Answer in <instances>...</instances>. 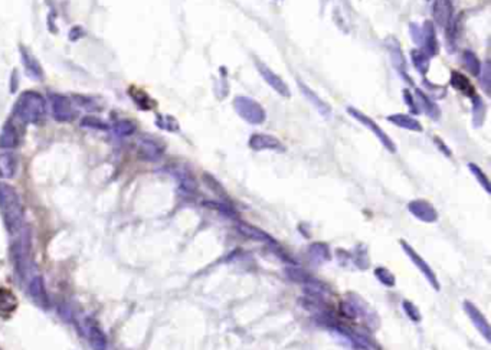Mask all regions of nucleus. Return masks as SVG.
<instances>
[{"mask_svg":"<svg viewBox=\"0 0 491 350\" xmlns=\"http://www.w3.org/2000/svg\"><path fill=\"white\" fill-rule=\"evenodd\" d=\"M72 98L75 100V104L85 108L86 111H101L103 110V105L98 104L94 97L72 96Z\"/></svg>","mask_w":491,"mask_h":350,"instance_id":"473e14b6","label":"nucleus"},{"mask_svg":"<svg viewBox=\"0 0 491 350\" xmlns=\"http://www.w3.org/2000/svg\"><path fill=\"white\" fill-rule=\"evenodd\" d=\"M401 244H402V246H404V249H405V252L408 255H409V258H411V261L421 270V271L425 274V277L429 280V282H431L432 285L435 287V290H440V284H438V280H437V277H435V274H434V271L431 270V267L428 265V264L425 263L423 261V258H421L419 255H418V252L415 251L414 248L412 246H409L408 244H406L405 241H401Z\"/></svg>","mask_w":491,"mask_h":350,"instance_id":"ddd939ff","label":"nucleus"},{"mask_svg":"<svg viewBox=\"0 0 491 350\" xmlns=\"http://www.w3.org/2000/svg\"><path fill=\"white\" fill-rule=\"evenodd\" d=\"M17 172V158L15 154L5 153L0 154V176L5 179H12Z\"/></svg>","mask_w":491,"mask_h":350,"instance_id":"4be33fe9","label":"nucleus"},{"mask_svg":"<svg viewBox=\"0 0 491 350\" xmlns=\"http://www.w3.org/2000/svg\"><path fill=\"white\" fill-rule=\"evenodd\" d=\"M485 113H487V107L483 98L480 96H473V120L475 127H480L484 123Z\"/></svg>","mask_w":491,"mask_h":350,"instance_id":"c85d7f7f","label":"nucleus"},{"mask_svg":"<svg viewBox=\"0 0 491 350\" xmlns=\"http://www.w3.org/2000/svg\"><path fill=\"white\" fill-rule=\"evenodd\" d=\"M27 291H29V296L34 300V303L36 306L41 307L43 310H48L49 308L51 301H49V296H48V291H46V287H45V282H43L42 277L35 275L34 278L29 281Z\"/></svg>","mask_w":491,"mask_h":350,"instance_id":"6e6552de","label":"nucleus"},{"mask_svg":"<svg viewBox=\"0 0 491 350\" xmlns=\"http://www.w3.org/2000/svg\"><path fill=\"white\" fill-rule=\"evenodd\" d=\"M79 124H81V127H85V129H94V130H101V132L110 130V125L97 115H85L81 118Z\"/></svg>","mask_w":491,"mask_h":350,"instance_id":"7c9ffc66","label":"nucleus"},{"mask_svg":"<svg viewBox=\"0 0 491 350\" xmlns=\"http://www.w3.org/2000/svg\"><path fill=\"white\" fill-rule=\"evenodd\" d=\"M347 111H349V114L353 117V118H356L357 121L360 124H363L366 129H369L378 139L380 140V143L386 147V149L389 150V151H392V153H395L396 151V147H395V144H393V141L390 140L389 139V136L386 134V133L383 132L382 129L379 127V124H376L373 120H372L371 117H367V115H364L363 113H360L359 110H356V108H353V107H349L347 108Z\"/></svg>","mask_w":491,"mask_h":350,"instance_id":"39448f33","label":"nucleus"},{"mask_svg":"<svg viewBox=\"0 0 491 350\" xmlns=\"http://www.w3.org/2000/svg\"><path fill=\"white\" fill-rule=\"evenodd\" d=\"M0 212L12 235H17L23 231V205L16 190L6 183H0Z\"/></svg>","mask_w":491,"mask_h":350,"instance_id":"f257e3e1","label":"nucleus"},{"mask_svg":"<svg viewBox=\"0 0 491 350\" xmlns=\"http://www.w3.org/2000/svg\"><path fill=\"white\" fill-rule=\"evenodd\" d=\"M136 130H137V127L131 120H120V121L114 124V133L117 136H120V137L131 136V134L136 133Z\"/></svg>","mask_w":491,"mask_h":350,"instance_id":"72a5a7b5","label":"nucleus"},{"mask_svg":"<svg viewBox=\"0 0 491 350\" xmlns=\"http://www.w3.org/2000/svg\"><path fill=\"white\" fill-rule=\"evenodd\" d=\"M432 18L437 25L447 27L452 20V5L449 0H434L432 3Z\"/></svg>","mask_w":491,"mask_h":350,"instance_id":"9b49d317","label":"nucleus"},{"mask_svg":"<svg viewBox=\"0 0 491 350\" xmlns=\"http://www.w3.org/2000/svg\"><path fill=\"white\" fill-rule=\"evenodd\" d=\"M236 228H238V231H239L241 234H243L245 237L251 238V239H255V241H258V242H264V244H269V245H275V241L269 237L268 234H265L264 231H261L259 228L248 225V224H245V222H239Z\"/></svg>","mask_w":491,"mask_h":350,"instance_id":"6ab92c4d","label":"nucleus"},{"mask_svg":"<svg viewBox=\"0 0 491 350\" xmlns=\"http://www.w3.org/2000/svg\"><path fill=\"white\" fill-rule=\"evenodd\" d=\"M404 98H405V101H406V105L414 111L415 114L418 113V108H416V103L414 101V97L411 96V91H408V89H405L404 91Z\"/></svg>","mask_w":491,"mask_h":350,"instance_id":"37998d69","label":"nucleus"},{"mask_svg":"<svg viewBox=\"0 0 491 350\" xmlns=\"http://www.w3.org/2000/svg\"><path fill=\"white\" fill-rule=\"evenodd\" d=\"M138 156L146 162H157L163 156L164 146L163 143L155 139V137H140L138 139Z\"/></svg>","mask_w":491,"mask_h":350,"instance_id":"423d86ee","label":"nucleus"},{"mask_svg":"<svg viewBox=\"0 0 491 350\" xmlns=\"http://www.w3.org/2000/svg\"><path fill=\"white\" fill-rule=\"evenodd\" d=\"M129 94L131 97V100L136 103L140 110H151L155 107V101L150 98V96L147 94L144 89H138L136 87H131L129 89Z\"/></svg>","mask_w":491,"mask_h":350,"instance_id":"393cba45","label":"nucleus"},{"mask_svg":"<svg viewBox=\"0 0 491 350\" xmlns=\"http://www.w3.org/2000/svg\"><path fill=\"white\" fill-rule=\"evenodd\" d=\"M17 87H19V74L17 71L15 70L12 72V78H10V92H16Z\"/></svg>","mask_w":491,"mask_h":350,"instance_id":"a18cd8bd","label":"nucleus"},{"mask_svg":"<svg viewBox=\"0 0 491 350\" xmlns=\"http://www.w3.org/2000/svg\"><path fill=\"white\" fill-rule=\"evenodd\" d=\"M422 44L423 52L426 53L428 56H435L437 53L440 52V44H438L437 34H435V26H434V23L429 22V20H426L423 23Z\"/></svg>","mask_w":491,"mask_h":350,"instance_id":"4468645a","label":"nucleus"},{"mask_svg":"<svg viewBox=\"0 0 491 350\" xmlns=\"http://www.w3.org/2000/svg\"><path fill=\"white\" fill-rule=\"evenodd\" d=\"M177 179H179V183H180V189L183 192L186 193H193L196 192V182L192 176L188 173V172H180L177 175Z\"/></svg>","mask_w":491,"mask_h":350,"instance_id":"f704fd0d","label":"nucleus"},{"mask_svg":"<svg viewBox=\"0 0 491 350\" xmlns=\"http://www.w3.org/2000/svg\"><path fill=\"white\" fill-rule=\"evenodd\" d=\"M250 147L252 150H275V151H284V146L283 143L278 140L274 136L269 134H262V133H257L251 136L250 141H248Z\"/></svg>","mask_w":491,"mask_h":350,"instance_id":"9d476101","label":"nucleus"},{"mask_svg":"<svg viewBox=\"0 0 491 350\" xmlns=\"http://www.w3.org/2000/svg\"><path fill=\"white\" fill-rule=\"evenodd\" d=\"M17 298L8 289H0V317L8 319L16 311Z\"/></svg>","mask_w":491,"mask_h":350,"instance_id":"f3484780","label":"nucleus"},{"mask_svg":"<svg viewBox=\"0 0 491 350\" xmlns=\"http://www.w3.org/2000/svg\"><path fill=\"white\" fill-rule=\"evenodd\" d=\"M88 339L94 350H107V336L97 324L88 326Z\"/></svg>","mask_w":491,"mask_h":350,"instance_id":"5701e85b","label":"nucleus"},{"mask_svg":"<svg viewBox=\"0 0 491 350\" xmlns=\"http://www.w3.org/2000/svg\"><path fill=\"white\" fill-rule=\"evenodd\" d=\"M463 61H464V65L466 68L470 71V74H473L474 77H478L480 72H481V62L480 59L477 58V55L473 53L471 51H466L463 53Z\"/></svg>","mask_w":491,"mask_h":350,"instance_id":"c756f323","label":"nucleus"},{"mask_svg":"<svg viewBox=\"0 0 491 350\" xmlns=\"http://www.w3.org/2000/svg\"><path fill=\"white\" fill-rule=\"evenodd\" d=\"M408 209L411 210V213L414 216L421 219L423 222L431 224V222H435L438 219V213H437L435 208L426 201H412L408 205Z\"/></svg>","mask_w":491,"mask_h":350,"instance_id":"f8f14e48","label":"nucleus"},{"mask_svg":"<svg viewBox=\"0 0 491 350\" xmlns=\"http://www.w3.org/2000/svg\"><path fill=\"white\" fill-rule=\"evenodd\" d=\"M19 51H20V59H22V63L25 67L26 75L29 78L35 79V81H42L45 74H43V70L39 61L34 56V53L30 52L23 45L19 48Z\"/></svg>","mask_w":491,"mask_h":350,"instance_id":"1a4fd4ad","label":"nucleus"},{"mask_svg":"<svg viewBox=\"0 0 491 350\" xmlns=\"http://www.w3.org/2000/svg\"><path fill=\"white\" fill-rule=\"evenodd\" d=\"M375 275L378 277V280L382 284L389 285V287H393L395 285V275L389 271V270H386V268H376L375 270Z\"/></svg>","mask_w":491,"mask_h":350,"instance_id":"4c0bfd02","label":"nucleus"},{"mask_svg":"<svg viewBox=\"0 0 491 350\" xmlns=\"http://www.w3.org/2000/svg\"><path fill=\"white\" fill-rule=\"evenodd\" d=\"M233 108L238 115L250 124H262L265 121V110L250 97L239 96L233 100Z\"/></svg>","mask_w":491,"mask_h":350,"instance_id":"7ed1b4c3","label":"nucleus"},{"mask_svg":"<svg viewBox=\"0 0 491 350\" xmlns=\"http://www.w3.org/2000/svg\"><path fill=\"white\" fill-rule=\"evenodd\" d=\"M385 44H386V49H388L389 55H390V61L393 63V67L406 78L408 77L406 75V61L404 58L402 49L399 46V42L393 36H389V38H386Z\"/></svg>","mask_w":491,"mask_h":350,"instance_id":"2eb2a0df","label":"nucleus"},{"mask_svg":"<svg viewBox=\"0 0 491 350\" xmlns=\"http://www.w3.org/2000/svg\"><path fill=\"white\" fill-rule=\"evenodd\" d=\"M404 308H405L406 314L409 315L414 322H419V320H421V313H419V310L416 308V306H415L414 303H411V301L405 300V301H404Z\"/></svg>","mask_w":491,"mask_h":350,"instance_id":"ea45409f","label":"nucleus"},{"mask_svg":"<svg viewBox=\"0 0 491 350\" xmlns=\"http://www.w3.org/2000/svg\"><path fill=\"white\" fill-rule=\"evenodd\" d=\"M298 87H300V91H301L302 96L305 97V98L310 101L311 104L314 105V107L319 110L320 114H323V115H326V117L331 114V108H330V107H328V105L326 104L320 97L316 96V92H314L310 87H307L305 84H302L301 81H298Z\"/></svg>","mask_w":491,"mask_h":350,"instance_id":"412c9836","label":"nucleus"},{"mask_svg":"<svg viewBox=\"0 0 491 350\" xmlns=\"http://www.w3.org/2000/svg\"><path fill=\"white\" fill-rule=\"evenodd\" d=\"M309 255H310L311 261L316 264H323L330 260V251L328 246L326 244L321 242H316L310 246L309 249Z\"/></svg>","mask_w":491,"mask_h":350,"instance_id":"bb28decb","label":"nucleus"},{"mask_svg":"<svg viewBox=\"0 0 491 350\" xmlns=\"http://www.w3.org/2000/svg\"><path fill=\"white\" fill-rule=\"evenodd\" d=\"M411 36L418 45H422V27L412 23L411 25Z\"/></svg>","mask_w":491,"mask_h":350,"instance_id":"79ce46f5","label":"nucleus"},{"mask_svg":"<svg viewBox=\"0 0 491 350\" xmlns=\"http://www.w3.org/2000/svg\"><path fill=\"white\" fill-rule=\"evenodd\" d=\"M156 124H157V127H159V129L166 130V132L174 133L179 130V123H177V120H176L174 117H172V115H167V114H160V115H157V118H156Z\"/></svg>","mask_w":491,"mask_h":350,"instance_id":"2f4dec72","label":"nucleus"},{"mask_svg":"<svg viewBox=\"0 0 491 350\" xmlns=\"http://www.w3.org/2000/svg\"><path fill=\"white\" fill-rule=\"evenodd\" d=\"M451 85L455 88L457 91L463 92L464 96H474V88L471 85V82L468 81L464 74L458 72V71H454L451 74Z\"/></svg>","mask_w":491,"mask_h":350,"instance_id":"b1692460","label":"nucleus"},{"mask_svg":"<svg viewBox=\"0 0 491 350\" xmlns=\"http://www.w3.org/2000/svg\"><path fill=\"white\" fill-rule=\"evenodd\" d=\"M203 205L207 206V208H210V209L219 210V212H222L224 215H228V216H235V210H233L231 206L225 205V203H218V202H205Z\"/></svg>","mask_w":491,"mask_h":350,"instance_id":"58836bf2","label":"nucleus"},{"mask_svg":"<svg viewBox=\"0 0 491 350\" xmlns=\"http://www.w3.org/2000/svg\"><path fill=\"white\" fill-rule=\"evenodd\" d=\"M464 308H466L467 314L470 317V320L474 323V326L483 333V336L487 339V341H490V324L488 322L485 320V317L483 315V313L477 308V307L470 303V301H466L464 303Z\"/></svg>","mask_w":491,"mask_h":350,"instance_id":"dca6fc26","label":"nucleus"},{"mask_svg":"<svg viewBox=\"0 0 491 350\" xmlns=\"http://www.w3.org/2000/svg\"><path fill=\"white\" fill-rule=\"evenodd\" d=\"M84 35H85V34H84V29H82L81 26L72 27V29L69 30V39H71V41H78V39H81Z\"/></svg>","mask_w":491,"mask_h":350,"instance_id":"c03bdc74","label":"nucleus"},{"mask_svg":"<svg viewBox=\"0 0 491 350\" xmlns=\"http://www.w3.org/2000/svg\"><path fill=\"white\" fill-rule=\"evenodd\" d=\"M480 78H481V84H483L485 92H490V63L488 62H485L484 68H481Z\"/></svg>","mask_w":491,"mask_h":350,"instance_id":"a19ab883","label":"nucleus"},{"mask_svg":"<svg viewBox=\"0 0 491 350\" xmlns=\"http://www.w3.org/2000/svg\"><path fill=\"white\" fill-rule=\"evenodd\" d=\"M416 101H418V104H419V107L422 108L423 111L428 114L429 118H434V120H438L440 118V107L435 104V103H432L431 100L425 96L422 91H419V89L416 91Z\"/></svg>","mask_w":491,"mask_h":350,"instance_id":"a878e982","label":"nucleus"},{"mask_svg":"<svg viewBox=\"0 0 491 350\" xmlns=\"http://www.w3.org/2000/svg\"><path fill=\"white\" fill-rule=\"evenodd\" d=\"M468 167H470V170H471V173L477 177V180H478V183L481 184L484 187V190L487 193H490L491 190H490V184H488V179H487V176L484 175V172L480 169L478 166H475L474 163H470L468 165Z\"/></svg>","mask_w":491,"mask_h":350,"instance_id":"e433bc0d","label":"nucleus"},{"mask_svg":"<svg viewBox=\"0 0 491 350\" xmlns=\"http://www.w3.org/2000/svg\"><path fill=\"white\" fill-rule=\"evenodd\" d=\"M49 104H51L52 117L59 123H71L77 118L78 110L75 103L67 96L49 92Z\"/></svg>","mask_w":491,"mask_h":350,"instance_id":"20e7f679","label":"nucleus"},{"mask_svg":"<svg viewBox=\"0 0 491 350\" xmlns=\"http://www.w3.org/2000/svg\"><path fill=\"white\" fill-rule=\"evenodd\" d=\"M388 120L390 123H393L397 127L401 129H405V130H411V132H422V125L418 120H415L414 117L411 115H406V114H392L389 115Z\"/></svg>","mask_w":491,"mask_h":350,"instance_id":"aec40b11","label":"nucleus"},{"mask_svg":"<svg viewBox=\"0 0 491 350\" xmlns=\"http://www.w3.org/2000/svg\"><path fill=\"white\" fill-rule=\"evenodd\" d=\"M46 114V101L36 91H25L17 98L13 107V115L26 124H38Z\"/></svg>","mask_w":491,"mask_h":350,"instance_id":"f03ea898","label":"nucleus"},{"mask_svg":"<svg viewBox=\"0 0 491 350\" xmlns=\"http://www.w3.org/2000/svg\"><path fill=\"white\" fill-rule=\"evenodd\" d=\"M285 274H287V277H288L290 280L295 281V282L309 284V282L313 280V277H310L307 272H304L302 270H300V268H291V267H288V268H285Z\"/></svg>","mask_w":491,"mask_h":350,"instance_id":"c9c22d12","label":"nucleus"},{"mask_svg":"<svg viewBox=\"0 0 491 350\" xmlns=\"http://www.w3.org/2000/svg\"><path fill=\"white\" fill-rule=\"evenodd\" d=\"M20 143V136L17 129L12 123H6L2 129L0 133V147L2 149H13L19 146Z\"/></svg>","mask_w":491,"mask_h":350,"instance_id":"a211bd4d","label":"nucleus"},{"mask_svg":"<svg viewBox=\"0 0 491 350\" xmlns=\"http://www.w3.org/2000/svg\"><path fill=\"white\" fill-rule=\"evenodd\" d=\"M255 65H257V70H258V72L261 74V77L265 79V82H267L269 87L272 88L274 91H277L280 96L290 97L291 92H290L288 85H287L284 81L277 75L274 71L269 70L267 65H265L262 61H259V59H255Z\"/></svg>","mask_w":491,"mask_h":350,"instance_id":"0eeeda50","label":"nucleus"},{"mask_svg":"<svg viewBox=\"0 0 491 350\" xmlns=\"http://www.w3.org/2000/svg\"><path fill=\"white\" fill-rule=\"evenodd\" d=\"M411 59H412V63H414V67L419 74L425 75L428 72V70H429V56L423 51L412 49L411 51Z\"/></svg>","mask_w":491,"mask_h":350,"instance_id":"cd10ccee","label":"nucleus"}]
</instances>
